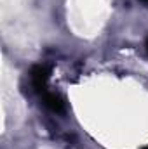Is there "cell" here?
Listing matches in <instances>:
<instances>
[{"label": "cell", "mask_w": 148, "mask_h": 149, "mask_svg": "<svg viewBox=\"0 0 148 149\" xmlns=\"http://www.w3.org/2000/svg\"><path fill=\"white\" fill-rule=\"evenodd\" d=\"M143 2H147V3H148V0H143Z\"/></svg>", "instance_id": "cell-3"}, {"label": "cell", "mask_w": 148, "mask_h": 149, "mask_svg": "<svg viewBox=\"0 0 148 149\" xmlns=\"http://www.w3.org/2000/svg\"><path fill=\"white\" fill-rule=\"evenodd\" d=\"M49 76H51V68L45 66V64H38V66H35V68L30 71V81H32V87L37 90L40 95L47 90Z\"/></svg>", "instance_id": "cell-1"}, {"label": "cell", "mask_w": 148, "mask_h": 149, "mask_svg": "<svg viewBox=\"0 0 148 149\" xmlns=\"http://www.w3.org/2000/svg\"><path fill=\"white\" fill-rule=\"evenodd\" d=\"M42 101H44V104H45L51 111H54V113H63L65 111V101H63L61 95H58L56 92L45 90V92L42 94Z\"/></svg>", "instance_id": "cell-2"}]
</instances>
